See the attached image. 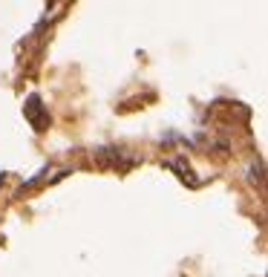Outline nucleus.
<instances>
[{"instance_id":"nucleus-1","label":"nucleus","mask_w":268,"mask_h":277,"mask_svg":"<svg viewBox=\"0 0 268 277\" xmlns=\"http://www.w3.org/2000/svg\"><path fill=\"white\" fill-rule=\"evenodd\" d=\"M23 113H26V118L32 121V127H35V130H46V125H49V121H46V118H49V113L44 110V101H41V96H29Z\"/></svg>"},{"instance_id":"nucleus-2","label":"nucleus","mask_w":268,"mask_h":277,"mask_svg":"<svg viewBox=\"0 0 268 277\" xmlns=\"http://www.w3.org/2000/svg\"><path fill=\"white\" fill-rule=\"evenodd\" d=\"M95 156H98V162H104V168H116L118 159H121V150L118 147H101Z\"/></svg>"}]
</instances>
